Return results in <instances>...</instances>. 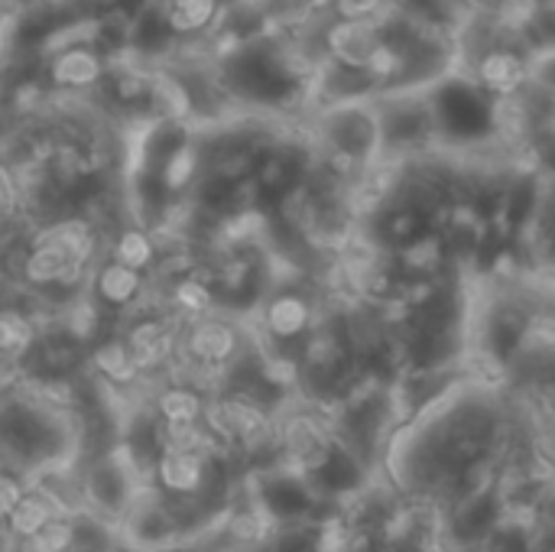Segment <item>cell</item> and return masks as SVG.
I'll list each match as a JSON object with an SVG mask.
<instances>
[{"label": "cell", "instance_id": "obj_1", "mask_svg": "<svg viewBox=\"0 0 555 552\" xmlns=\"http://www.w3.org/2000/svg\"><path fill=\"white\" fill-rule=\"evenodd\" d=\"M81 459V420L78 410L52 407L23 387H7L3 397V468L36 478L42 472L78 465Z\"/></svg>", "mask_w": 555, "mask_h": 552}, {"label": "cell", "instance_id": "obj_9", "mask_svg": "<svg viewBox=\"0 0 555 552\" xmlns=\"http://www.w3.org/2000/svg\"><path fill=\"white\" fill-rule=\"evenodd\" d=\"M59 517H68V514H62V511H59V504H55L49 495H42V491L29 488V495L23 498V504H20V508L3 521V537H10V540L23 543V540L36 537L42 527H49V524H52V521H59Z\"/></svg>", "mask_w": 555, "mask_h": 552}, {"label": "cell", "instance_id": "obj_8", "mask_svg": "<svg viewBox=\"0 0 555 552\" xmlns=\"http://www.w3.org/2000/svg\"><path fill=\"white\" fill-rule=\"evenodd\" d=\"M159 238L153 228H143V224H124L120 231H114L111 244H107V257L124 264V267H133L140 273H150L159 260Z\"/></svg>", "mask_w": 555, "mask_h": 552}, {"label": "cell", "instance_id": "obj_3", "mask_svg": "<svg viewBox=\"0 0 555 552\" xmlns=\"http://www.w3.org/2000/svg\"><path fill=\"white\" fill-rule=\"evenodd\" d=\"M462 68L481 94L511 98V94H520L533 81V52L501 29V39L485 46Z\"/></svg>", "mask_w": 555, "mask_h": 552}, {"label": "cell", "instance_id": "obj_5", "mask_svg": "<svg viewBox=\"0 0 555 552\" xmlns=\"http://www.w3.org/2000/svg\"><path fill=\"white\" fill-rule=\"evenodd\" d=\"M322 39H325V52H328L332 65L367 78L371 62L377 59V52L387 42V29H384V20H338V16H328L322 23Z\"/></svg>", "mask_w": 555, "mask_h": 552}, {"label": "cell", "instance_id": "obj_4", "mask_svg": "<svg viewBox=\"0 0 555 552\" xmlns=\"http://www.w3.org/2000/svg\"><path fill=\"white\" fill-rule=\"evenodd\" d=\"M117 530L127 552H176L189 547V537L176 521L169 501L153 485H146L137 495L133 508L127 511Z\"/></svg>", "mask_w": 555, "mask_h": 552}, {"label": "cell", "instance_id": "obj_7", "mask_svg": "<svg viewBox=\"0 0 555 552\" xmlns=\"http://www.w3.org/2000/svg\"><path fill=\"white\" fill-rule=\"evenodd\" d=\"M156 7L179 46L211 39L228 13V0H163Z\"/></svg>", "mask_w": 555, "mask_h": 552}, {"label": "cell", "instance_id": "obj_11", "mask_svg": "<svg viewBox=\"0 0 555 552\" xmlns=\"http://www.w3.org/2000/svg\"><path fill=\"white\" fill-rule=\"evenodd\" d=\"M507 3H520V0H475V7H481V10H501Z\"/></svg>", "mask_w": 555, "mask_h": 552}, {"label": "cell", "instance_id": "obj_6", "mask_svg": "<svg viewBox=\"0 0 555 552\" xmlns=\"http://www.w3.org/2000/svg\"><path fill=\"white\" fill-rule=\"evenodd\" d=\"M150 273H140L133 267H124L111 257H104L91 277V296L101 309H111L117 316H130L146 303Z\"/></svg>", "mask_w": 555, "mask_h": 552}, {"label": "cell", "instance_id": "obj_12", "mask_svg": "<svg viewBox=\"0 0 555 552\" xmlns=\"http://www.w3.org/2000/svg\"><path fill=\"white\" fill-rule=\"evenodd\" d=\"M68 552H101V550H85V547H72ZM111 552H124V550H111Z\"/></svg>", "mask_w": 555, "mask_h": 552}, {"label": "cell", "instance_id": "obj_10", "mask_svg": "<svg viewBox=\"0 0 555 552\" xmlns=\"http://www.w3.org/2000/svg\"><path fill=\"white\" fill-rule=\"evenodd\" d=\"M390 0H332V16L338 20H384Z\"/></svg>", "mask_w": 555, "mask_h": 552}, {"label": "cell", "instance_id": "obj_2", "mask_svg": "<svg viewBox=\"0 0 555 552\" xmlns=\"http://www.w3.org/2000/svg\"><path fill=\"white\" fill-rule=\"evenodd\" d=\"M322 319L325 316H319V306L309 293L280 286V290H270L263 296V303L254 309V338L283 355L289 345H296L302 351L306 342L322 325Z\"/></svg>", "mask_w": 555, "mask_h": 552}]
</instances>
